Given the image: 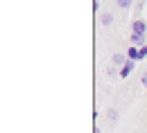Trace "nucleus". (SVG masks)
<instances>
[{"instance_id":"1","label":"nucleus","mask_w":147,"mask_h":133,"mask_svg":"<svg viewBox=\"0 0 147 133\" xmlns=\"http://www.w3.org/2000/svg\"><path fill=\"white\" fill-rule=\"evenodd\" d=\"M131 32L134 34H147V23L143 18H136L131 23Z\"/></svg>"},{"instance_id":"2","label":"nucleus","mask_w":147,"mask_h":133,"mask_svg":"<svg viewBox=\"0 0 147 133\" xmlns=\"http://www.w3.org/2000/svg\"><path fill=\"white\" fill-rule=\"evenodd\" d=\"M131 45H136V47H143V45H147V34H134L131 32Z\"/></svg>"},{"instance_id":"3","label":"nucleus","mask_w":147,"mask_h":133,"mask_svg":"<svg viewBox=\"0 0 147 133\" xmlns=\"http://www.w3.org/2000/svg\"><path fill=\"white\" fill-rule=\"evenodd\" d=\"M127 61H129L127 54H122V52H115V54L111 57V63H113V65H118V68H122V65H125Z\"/></svg>"},{"instance_id":"4","label":"nucleus","mask_w":147,"mask_h":133,"mask_svg":"<svg viewBox=\"0 0 147 133\" xmlns=\"http://www.w3.org/2000/svg\"><path fill=\"white\" fill-rule=\"evenodd\" d=\"M134 68H136V61H127V63H125V65L120 68V77H122V79H125V77H129Z\"/></svg>"},{"instance_id":"5","label":"nucleus","mask_w":147,"mask_h":133,"mask_svg":"<svg viewBox=\"0 0 147 133\" xmlns=\"http://www.w3.org/2000/svg\"><path fill=\"white\" fill-rule=\"evenodd\" d=\"M138 54H140V47H136V45H131L127 50V59L129 61H138Z\"/></svg>"},{"instance_id":"6","label":"nucleus","mask_w":147,"mask_h":133,"mask_svg":"<svg viewBox=\"0 0 147 133\" xmlns=\"http://www.w3.org/2000/svg\"><path fill=\"white\" fill-rule=\"evenodd\" d=\"M100 23H102L104 27H109V25H113V14H109V11H104V14L100 16Z\"/></svg>"},{"instance_id":"7","label":"nucleus","mask_w":147,"mask_h":133,"mask_svg":"<svg viewBox=\"0 0 147 133\" xmlns=\"http://www.w3.org/2000/svg\"><path fill=\"white\" fill-rule=\"evenodd\" d=\"M115 5H118L120 9H129V7L134 5V0H115Z\"/></svg>"},{"instance_id":"8","label":"nucleus","mask_w":147,"mask_h":133,"mask_svg":"<svg viewBox=\"0 0 147 133\" xmlns=\"http://www.w3.org/2000/svg\"><path fill=\"white\" fill-rule=\"evenodd\" d=\"M143 59H147V45L140 47V54H138V61H143Z\"/></svg>"},{"instance_id":"9","label":"nucleus","mask_w":147,"mask_h":133,"mask_svg":"<svg viewBox=\"0 0 147 133\" xmlns=\"http://www.w3.org/2000/svg\"><path fill=\"white\" fill-rule=\"evenodd\" d=\"M140 84H143V86L147 88V72H143V77H140Z\"/></svg>"},{"instance_id":"10","label":"nucleus","mask_w":147,"mask_h":133,"mask_svg":"<svg viewBox=\"0 0 147 133\" xmlns=\"http://www.w3.org/2000/svg\"><path fill=\"white\" fill-rule=\"evenodd\" d=\"M93 133H102V131H100V129H95V131H93Z\"/></svg>"},{"instance_id":"11","label":"nucleus","mask_w":147,"mask_h":133,"mask_svg":"<svg viewBox=\"0 0 147 133\" xmlns=\"http://www.w3.org/2000/svg\"><path fill=\"white\" fill-rule=\"evenodd\" d=\"M136 2H143V0H136Z\"/></svg>"}]
</instances>
